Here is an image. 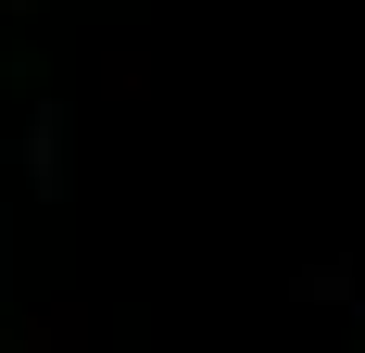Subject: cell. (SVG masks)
<instances>
[{
	"label": "cell",
	"instance_id": "cell-1",
	"mask_svg": "<svg viewBox=\"0 0 365 353\" xmlns=\"http://www.w3.org/2000/svg\"><path fill=\"white\" fill-rule=\"evenodd\" d=\"M26 189H63V114H26Z\"/></svg>",
	"mask_w": 365,
	"mask_h": 353
},
{
	"label": "cell",
	"instance_id": "cell-2",
	"mask_svg": "<svg viewBox=\"0 0 365 353\" xmlns=\"http://www.w3.org/2000/svg\"><path fill=\"white\" fill-rule=\"evenodd\" d=\"M13 353H76V316H38V328H26Z\"/></svg>",
	"mask_w": 365,
	"mask_h": 353
}]
</instances>
